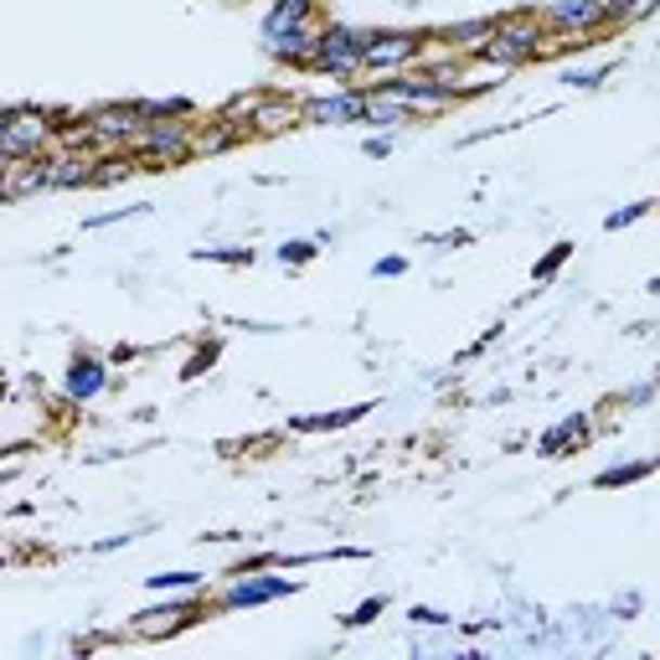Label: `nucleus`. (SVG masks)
Here are the masks:
<instances>
[{"instance_id": "obj_1", "label": "nucleus", "mask_w": 660, "mask_h": 660, "mask_svg": "<svg viewBox=\"0 0 660 660\" xmlns=\"http://www.w3.org/2000/svg\"><path fill=\"white\" fill-rule=\"evenodd\" d=\"M547 52V26L536 11H516V16H495V31L480 42V63L501 67V73H516V67H532L542 63Z\"/></svg>"}, {"instance_id": "obj_2", "label": "nucleus", "mask_w": 660, "mask_h": 660, "mask_svg": "<svg viewBox=\"0 0 660 660\" xmlns=\"http://www.w3.org/2000/svg\"><path fill=\"white\" fill-rule=\"evenodd\" d=\"M366 37H372V26H346V22L320 26L315 57H310L305 73H315V78H336V83H357V78H362Z\"/></svg>"}, {"instance_id": "obj_3", "label": "nucleus", "mask_w": 660, "mask_h": 660, "mask_svg": "<svg viewBox=\"0 0 660 660\" xmlns=\"http://www.w3.org/2000/svg\"><path fill=\"white\" fill-rule=\"evenodd\" d=\"M192 155H196V119H160V125H145V134L134 140L140 171H176Z\"/></svg>"}, {"instance_id": "obj_4", "label": "nucleus", "mask_w": 660, "mask_h": 660, "mask_svg": "<svg viewBox=\"0 0 660 660\" xmlns=\"http://www.w3.org/2000/svg\"><path fill=\"white\" fill-rule=\"evenodd\" d=\"M47 150H57V125H52V108H5L0 166H11V160H42Z\"/></svg>"}, {"instance_id": "obj_5", "label": "nucleus", "mask_w": 660, "mask_h": 660, "mask_svg": "<svg viewBox=\"0 0 660 660\" xmlns=\"http://www.w3.org/2000/svg\"><path fill=\"white\" fill-rule=\"evenodd\" d=\"M299 588H305L299 578H274V568H243L207 609H263V604H279V598L299 594Z\"/></svg>"}, {"instance_id": "obj_6", "label": "nucleus", "mask_w": 660, "mask_h": 660, "mask_svg": "<svg viewBox=\"0 0 660 660\" xmlns=\"http://www.w3.org/2000/svg\"><path fill=\"white\" fill-rule=\"evenodd\" d=\"M424 31H372L362 47V78H392L424 63Z\"/></svg>"}, {"instance_id": "obj_7", "label": "nucleus", "mask_w": 660, "mask_h": 660, "mask_svg": "<svg viewBox=\"0 0 660 660\" xmlns=\"http://www.w3.org/2000/svg\"><path fill=\"white\" fill-rule=\"evenodd\" d=\"M362 88H383L387 99H398V104L413 114V119H439V114H449V108L460 104V93L444 83H433L428 73H392V78H383V83H362Z\"/></svg>"}, {"instance_id": "obj_8", "label": "nucleus", "mask_w": 660, "mask_h": 660, "mask_svg": "<svg viewBox=\"0 0 660 660\" xmlns=\"http://www.w3.org/2000/svg\"><path fill=\"white\" fill-rule=\"evenodd\" d=\"M202 614H207V598H202V588H192L186 598H166V604H155V609H140V614L129 619V635L160 639V635H176V630L196 624Z\"/></svg>"}, {"instance_id": "obj_9", "label": "nucleus", "mask_w": 660, "mask_h": 660, "mask_svg": "<svg viewBox=\"0 0 660 660\" xmlns=\"http://www.w3.org/2000/svg\"><path fill=\"white\" fill-rule=\"evenodd\" d=\"M315 37H320V22H263L258 26L263 52L284 67H310V57H315Z\"/></svg>"}, {"instance_id": "obj_10", "label": "nucleus", "mask_w": 660, "mask_h": 660, "mask_svg": "<svg viewBox=\"0 0 660 660\" xmlns=\"http://www.w3.org/2000/svg\"><path fill=\"white\" fill-rule=\"evenodd\" d=\"M547 37H609V16L604 0H553L542 11Z\"/></svg>"}, {"instance_id": "obj_11", "label": "nucleus", "mask_w": 660, "mask_h": 660, "mask_svg": "<svg viewBox=\"0 0 660 660\" xmlns=\"http://www.w3.org/2000/svg\"><path fill=\"white\" fill-rule=\"evenodd\" d=\"M88 129L99 150H134V140L145 134V119L134 104H99L88 108Z\"/></svg>"}, {"instance_id": "obj_12", "label": "nucleus", "mask_w": 660, "mask_h": 660, "mask_svg": "<svg viewBox=\"0 0 660 660\" xmlns=\"http://www.w3.org/2000/svg\"><path fill=\"white\" fill-rule=\"evenodd\" d=\"M362 104H366L362 88H336L325 99H299V125H315V129L362 125Z\"/></svg>"}, {"instance_id": "obj_13", "label": "nucleus", "mask_w": 660, "mask_h": 660, "mask_svg": "<svg viewBox=\"0 0 660 660\" xmlns=\"http://www.w3.org/2000/svg\"><path fill=\"white\" fill-rule=\"evenodd\" d=\"M108 383H114V372H108L104 357H93V351H78L73 362H67V377H63V392L73 407L93 403V398H104Z\"/></svg>"}, {"instance_id": "obj_14", "label": "nucleus", "mask_w": 660, "mask_h": 660, "mask_svg": "<svg viewBox=\"0 0 660 660\" xmlns=\"http://www.w3.org/2000/svg\"><path fill=\"white\" fill-rule=\"evenodd\" d=\"M93 160L99 150H47L42 155V176H47V192H78L93 181Z\"/></svg>"}, {"instance_id": "obj_15", "label": "nucleus", "mask_w": 660, "mask_h": 660, "mask_svg": "<svg viewBox=\"0 0 660 660\" xmlns=\"http://www.w3.org/2000/svg\"><path fill=\"white\" fill-rule=\"evenodd\" d=\"M248 134L254 140H274V134H289L299 129V99H279V93H263L254 108H248Z\"/></svg>"}, {"instance_id": "obj_16", "label": "nucleus", "mask_w": 660, "mask_h": 660, "mask_svg": "<svg viewBox=\"0 0 660 660\" xmlns=\"http://www.w3.org/2000/svg\"><path fill=\"white\" fill-rule=\"evenodd\" d=\"M243 140H254V134L233 114H217L207 125H196V155H222V150H237Z\"/></svg>"}, {"instance_id": "obj_17", "label": "nucleus", "mask_w": 660, "mask_h": 660, "mask_svg": "<svg viewBox=\"0 0 660 660\" xmlns=\"http://www.w3.org/2000/svg\"><path fill=\"white\" fill-rule=\"evenodd\" d=\"M583 439H588V413H568L562 424H553L536 439V454H542V460H562V454H573Z\"/></svg>"}, {"instance_id": "obj_18", "label": "nucleus", "mask_w": 660, "mask_h": 660, "mask_svg": "<svg viewBox=\"0 0 660 660\" xmlns=\"http://www.w3.org/2000/svg\"><path fill=\"white\" fill-rule=\"evenodd\" d=\"M366 93V104H362V125H372V129H383V134H398L403 125H418L413 114H407L398 99H387L383 88H362Z\"/></svg>"}, {"instance_id": "obj_19", "label": "nucleus", "mask_w": 660, "mask_h": 660, "mask_svg": "<svg viewBox=\"0 0 660 660\" xmlns=\"http://www.w3.org/2000/svg\"><path fill=\"white\" fill-rule=\"evenodd\" d=\"M490 31H495V16H469V22H449L439 26V37L449 42V52H460V57H475L480 42H486Z\"/></svg>"}, {"instance_id": "obj_20", "label": "nucleus", "mask_w": 660, "mask_h": 660, "mask_svg": "<svg viewBox=\"0 0 660 660\" xmlns=\"http://www.w3.org/2000/svg\"><path fill=\"white\" fill-rule=\"evenodd\" d=\"M129 176H140V160H134V150H99V160H93V181L88 186H119Z\"/></svg>"}, {"instance_id": "obj_21", "label": "nucleus", "mask_w": 660, "mask_h": 660, "mask_svg": "<svg viewBox=\"0 0 660 660\" xmlns=\"http://www.w3.org/2000/svg\"><path fill=\"white\" fill-rule=\"evenodd\" d=\"M0 176H5V196H11V202H22V196L47 192L42 160H11V166H5Z\"/></svg>"}, {"instance_id": "obj_22", "label": "nucleus", "mask_w": 660, "mask_h": 660, "mask_svg": "<svg viewBox=\"0 0 660 660\" xmlns=\"http://www.w3.org/2000/svg\"><path fill=\"white\" fill-rule=\"evenodd\" d=\"M372 403H357V407H341V413H310V418H289L295 433H331V428H346V424H362Z\"/></svg>"}, {"instance_id": "obj_23", "label": "nucleus", "mask_w": 660, "mask_h": 660, "mask_svg": "<svg viewBox=\"0 0 660 660\" xmlns=\"http://www.w3.org/2000/svg\"><path fill=\"white\" fill-rule=\"evenodd\" d=\"M660 0H604V16H609V31L619 26H635V22H650L656 16Z\"/></svg>"}, {"instance_id": "obj_24", "label": "nucleus", "mask_w": 660, "mask_h": 660, "mask_svg": "<svg viewBox=\"0 0 660 660\" xmlns=\"http://www.w3.org/2000/svg\"><path fill=\"white\" fill-rule=\"evenodd\" d=\"M650 475H656V460H630V465L598 469L594 486L598 490H619V486H635V480H650Z\"/></svg>"}, {"instance_id": "obj_25", "label": "nucleus", "mask_w": 660, "mask_h": 660, "mask_svg": "<svg viewBox=\"0 0 660 660\" xmlns=\"http://www.w3.org/2000/svg\"><path fill=\"white\" fill-rule=\"evenodd\" d=\"M145 588H150V594H192V588H207V573H192V568H176V573H150Z\"/></svg>"}, {"instance_id": "obj_26", "label": "nucleus", "mask_w": 660, "mask_h": 660, "mask_svg": "<svg viewBox=\"0 0 660 660\" xmlns=\"http://www.w3.org/2000/svg\"><path fill=\"white\" fill-rule=\"evenodd\" d=\"M320 0H269L263 22H315Z\"/></svg>"}, {"instance_id": "obj_27", "label": "nucleus", "mask_w": 660, "mask_h": 660, "mask_svg": "<svg viewBox=\"0 0 660 660\" xmlns=\"http://www.w3.org/2000/svg\"><path fill=\"white\" fill-rule=\"evenodd\" d=\"M568 258H573V243H553V248L532 263V284H553V279L562 274V263H568Z\"/></svg>"}, {"instance_id": "obj_28", "label": "nucleus", "mask_w": 660, "mask_h": 660, "mask_svg": "<svg viewBox=\"0 0 660 660\" xmlns=\"http://www.w3.org/2000/svg\"><path fill=\"white\" fill-rule=\"evenodd\" d=\"M315 254H320L315 237H289V243H279V248H274V258L284 263V269H305Z\"/></svg>"}, {"instance_id": "obj_29", "label": "nucleus", "mask_w": 660, "mask_h": 660, "mask_svg": "<svg viewBox=\"0 0 660 660\" xmlns=\"http://www.w3.org/2000/svg\"><path fill=\"white\" fill-rule=\"evenodd\" d=\"M196 263H228V269H248L254 248H192Z\"/></svg>"}, {"instance_id": "obj_30", "label": "nucleus", "mask_w": 660, "mask_h": 660, "mask_svg": "<svg viewBox=\"0 0 660 660\" xmlns=\"http://www.w3.org/2000/svg\"><path fill=\"white\" fill-rule=\"evenodd\" d=\"M217 351H222V346H217V341L196 346L192 357H186V366H181V383H196V377H207V372H212V366H217Z\"/></svg>"}, {"instance_id": "obj_31", "label": "nucleus", "mask_w": 660, "mask_h": 660, "mask_svg": "<svg viewBox=\"0 0 660 660\" xmlns=\"http://www.w3.org/2000/svg\"><path fill=\"white\" fill-rule=\"evenodd\" d=\"M650 207L656 202H630V207H619V212L604 217V233H624V228H635V222H645L650 217Z\"/></svg>"}, {"instance_id": "obj_32", "label": "nucleus", "mask_w": 660, "mask_h": 660, "mask_svg": "<svg viewBox=\"0 0 660 660\" xmlns=\"http://www.w3.org/2000/svg\"><path fill=\"white\" fill-rule=\"evenodd\" d=\"M383 614H387V598H383V594H372L366 604H357V609H351V614H346L341 624H346V630H366V624H377Z\"/></svg>"}, {"instance_id": "obj_33", "label": "nucleus", "mask_w": 660, "mask_h": 660, "mask_svg": "<svg viewBox=\"0 0 660 660\" xmlns=\"http://www.w3.org/2000/svg\"><path fill=\"white\" fill-rule=\"evenodd\" d=\"M619 63H598V67H568V73H562V83L568 88H598L604 83V78H609V73H614Z\"/></svg>"}, {"instance_id": "obj_34", "label": "nucleus", "mask_w": 660, "mask_h": 660, "mask_svg": "<svg viewBox=\"0 0 660 660\" xmlns=\"http://www.w3.org/2000/svg\"><path fill=\"white\" fill-rule=\"evenodd\" d=\"M129 217H150V202H140V207H119V212H104V217H88L83 233H99V228H114V222H129Z\"/></svg>"}, {"instance_id": "obj_35", "label": "nucleus", "mask_w": 660, "mask_h": 660, "mask_svg": "<svg viewBox=\"0 0 660 660\" xmlns=\"http://www.w3.org/2000/svg\"><path fill=\"white\" fill-rule=\"evenodd\" d=\"M407 619H413V624H424V630H444V624H454V614H444V609H428V604H413V609H407Z\"/></svg>"}, {"instance_id": "obj_36", "label": "nucleus", "mask_w": 660, "mask_h": 660, "mask_svg": "<svg viewBox=\"0 0 660 660\" xmlns=\"http://www.w3.org/2000/svg\"><path fill=\"white\" fill-rule=\"evenodd\" d=\"M392 150H398V134H366V140H362V155H366V160H387Z\"/></svg>"}, {"instance_id": "obj_37", "label": "nucleus", "mask_w": 660, "mask_h": 660, "mask_svg": "<svg viewBox=\"0 0 660 660\" xmlns=\"http://www.w3.org/2000/svg\"><path fill=\"white\" fill-rule=\"evenodd\" d=\"M372 274H377V279H403V274H407V258H403V254L377 258V263H372Z\"/></svg>"}, {"instance_id": "obj_38", "label": "nucleus", "mask_w": 660, "mask_h": 660, "mask_svg": "<svg viewBox=\"0 0 660 660\" xmlns=\"http://www.w3.org/2000/svg\"><path fill=\"white\" fill-rule=\"evenodd\" d=\"M624 403H630V407H650V403H656V383L630 387V392H624Z\"/></svg>"}, {"instance_id": "obj_39", "label": "nucleus", "mask_w": 660, "mask_h": 660, "mask_svg": "<svg viewBox=\"0 0 660 660\" xmlns=\"http://www.w3.org/2000/svg\"><path fill=\"white\" fill-rule=\"evenodd\" d=\"M134 542V532H114V536H104V542H93V553L104 557V553H119V547H129Z\"/></svg>"}, {"instance_id": "obj_40", "label": "nucleus", "mask_w": 660, "mask_h": 660, "mask_svg": "<svg viewBox=\"0 0 660 660\" xmlns=\"http://www.w3.org/2000/svg\"><path fill=\"white\" fill-rule=\"evenodd\" d=\"M134 357H140L134 346H114V351H108L104 362H108V366H129V362H134Z\"/></svg>"}, {"instance_id": "obj_41", "label": "nucleus", "mask_w": 660, "mask_h": 660, "mask_svg": "<svg viewBox=\"0 0 660 660\" xmlns=\"http://www.w3.org/2000/svg\"><path fill=\"white\" fill-rule=\"evenodd\" d=\"M428 243H439V248H465L469 243V233L460 228V233H439V237H428Z\"/></svg>"}, {"instance_id": "obj_42", "label": "nucleus", "mask_w": 660, "mask_h": 660, "mask_svg": "<svg viewBox=\"0 0 660 660\" xmlns=\"http://www.w3.org/2000/svg\"><path fill=\"white\" fill-rule=\"evenodd\" d=\"M0 134H5V108H0Z\"/></svg>"}]
</instances>
